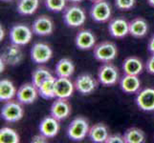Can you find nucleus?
I'll use <instances>...</instances> for the list:
<instances>
[{"label":"nucleus","mask_w":154,"mask_h":143,"mask_svg":"<svg viewBox=\"0 0 154 143\" xmlns=\"http://www.w3.org/2000/svg\"><path fill=\"white\" fill-rule=\"evenodd\" d=\"M105 143H125L124 136L121 135H109Z\"/></svg>","instance_id":"nucleus-32"},{"label":"nucleus","mask_w":154,"mask_h":143,"mask_svg":"<svg viewBox=\"0 0 154 143\" xmlns=\"http://www.w3.org/2000/svg\"><path fill=\"white\" fill-rule=\"evenodd\" d=\"M108 31L111 36L117 39L125 38L129 34V22L124 17H116L110 20Z\"/></svg>","instance_id":"nucleus-14"},{"label":"nucleus","mask_w":154,"mask_h":143,"mask_svg":"<svg viewBox=\"0 0 154 143\" xmlns=\"http://www.w3.org/2000/svg\"><path fill=\"white\" fill-rule=\"evenodd\" d=\"M52 76H53L52 73L50 72L48 68L39 66L38 68H35L33 71V73H32V83L35 87L38 88L46 79H48Z\"/></svg>","instance_id":"nucleus-28"},{"label":"nucleus","mask_w":154,"mask_h":143,"mask_svg":"<svg viewBox=\"0 0 154 143\" xmlns=\"http://www.w3.org/2000/svg\"><path fill=\"white\" fill-rule=\"evenodd\" d=\"M124 139L125 143H144L146 141V134L137 127H131L125 132Z\"/></svg>","instance_id":"nucleus-27"},{"label":"nucleus","mask_w":154,"mask_h":143,"mask_svg":"<svg viewBox=\"0 0 154 143\" xmlns=\"http://www.w3.org/2000/svg\"><path fill=\"white\" fill-rule=\"evenodd\" d=\"M1 1H3V2H10V1H12V0H1Z\"/></svg>","instance_id":"nucleus-40"},{"label":"nucleus","mask_w":154,"mask_h":143,"mask_svg":"<svg viewBox=\"0 0 154 143\" xmlns=\"http://www.w3.org/2000/svg\"><path fill=\"white\" fill-rule=\"evenodd\" d=\"M63 21L69 28H79L84 25L86 21V13L79 5L66 7L63 13Z\"/></svg>","instance_id":"nucleus-4"},{"label":"nucleus","mask_w":154,"mask_h":143,"mask_svg":"<svg viewBox=\"0 0 154 143\" xmlns=\"http://www.w3.org/2000/svg\"><path fill=\"white\" fill-rule=\"evenodd\" d=\"M146 1H147V3L149 4L151 7L154 8V0H146Z\"/></svg>","instance_id":"nucleus-39"},{"label":"nucleus","mask_w":154,"mask_h":143,"mask_svg":"<svg viewBox=\"0 0 154 143\" xmlns=\"http://www.w3.org/2000/svg\"><path fill=\"white\" fill-rule=\"evenodd\" d=\"M75 89L82 95L91 94L98 87V82L92 75L88 73H83L79 75L75 82Z\"/></svg>","instance_id":"nucleus-9"},{"label":"nucleus","mask_w":154,"mask_h":143,"mask_svg":"<svg viewBox=\"0 0 154 143\" xmlns=\"http://www.w3.org/2000/svg\"><path fill=\"white\" fill-rule=\"evenodd\" d=\"M56 97L69 98L73 95L75 91V84L69 77H57L56 79Z\"/></svg>","instance_id":"nucleus-17"},{"label":"nucleus","mask_w":154,"mask_h":143,"mask_svg":"<svg viewBox=\"0 0 154 143\" xmlns=\"http://www.w3.org/2000/svg\"><path fill=\"white\" fill-rule=\"evenodd\" d=\"M55 29L54 22L48 15H40L35 18L32 25L33 33L38 36H47L53 34Z\"/></svg>","instance_id":"nucleus-13"},{"label":"nucleus","mask_w":154,"mask_h":143,"mask_svg":"<svg viewBox=\"0 0 154 143\" xmlns=\"http://www.w3.org/2000/svg\"><path fill=\"white\" fill-rule=\"evenodd\" d=\"M6 65H7L6 61H5L3 58L0 56V72L3 73L5 71V67H6Z\"/></svg>","instance_id":"nucleus-36"},{"label":"nucleus","mask_w":154,"mask_h":143,"mask_svg":"<svg viewBox=\"0 0 154 143\" xmlns=\"http://www.w3.org/2000/svg\"><path fill=\"white\" fill-rule=\"evenodd\" d=\"M123 70L125 75L139 76L144 70V64L137 56H128L123 62Z\"/></svg>","instance_id":"nucleus-22"},{"label":"nucleus","mask_w":154,"mask_h":143,"mask_svg":"<svg viewBox=\"0 0 154 143\" xmlns=\"http://www.w3.org/2000/svg\"><path fill=\"white\" fill-rule=\"evenodd\" d=\"M17 90L10 79L4 78L0 81V101L6 102L17 97Z\"/></svg>","instance_id":"nucleus-24"},{"label":"nucleus","mask_w":154,"mask_h":143,"mask_svg":"<svg viewBox=\"0 0 154 143\" xmlns=\"http://www.w3.org/2000/svg\"><path fill=\"white\" fill-rule=\"evenodd\" d=\"M89 1H91V2H96V1H99V0H89Z\"/></svg>","instance_id":"nucleus-41"},{"label":"nucleus","mask_w":154,"mask_h":143,"mask_svg":"<svg viewBox=\"0 0 154 143\" xmlns=\"http://www.w3.org/2000/svg\"><path fill=\"white\" fill-rule=\"evenodd\" d=\"M67 0H44L45 7L51 12L60 13L66 8Z\"/></svg>","instance_id":"nucleus-30"},{"label":"nucleus","mask_w":154,"mask_h":143,"mask_svg":"<svg viewBox=\"0 0 154 143\" xmlns=\"http://www.w3.org/2000/svg\"><path fill=\"white\" fill-rule=\"evenodd\" d=\"M60 129V120H57L51 115L42 118L38 126L39 133L44 135L47 139H54L55 136H57Z\"/></svg>","instance_id":"nucleus-15"},{"label":"nucleus","mask_w":154,"mask_h":143,"mask_svg":"<svg viewBox=\"0 0 154 143\" xmlns=\"http://www.w3.org/2000/svg\"><path fill=\"white\" fill-rule=\"evenodd\" d=\"M18 100L11 99L6 101L1 108V118L8 123H15L22 119L24 115V109Z\"/></svg>","instance_id":"nucleus-2"},{"label":"nucleus","mask_w":154,"mask_h":143,"mask_svg":"<svg viewBox=\"0 0 154 143\" xmlns=\"http://www.w3.org/2000/svg\"><path fill=\"white\" fill-rule=\"evenodd\" d=\"M49 139H47V137L42 135L41 133H39L38 135H35L32 137V142L33 143H45L48 141Z\"/></svg>","instance_id":"nucleus-34"},{"label":"nucleus","mask_w":154,"mask_h":143,"mask_svg":"<svg viewBox=\"0 0 154 143\" xmlns=\"http://www.w3.org/2000/svg\"><path fill=\"white\" fill-rule=\"evenodd\" d=\"M38 95L39 94H38V87H35L32 82L24 83L17 90V99L21 104L29 105V104L34 103L35 100L38 99Z\"/></svg>","instance_id":"nucleus-10"},{"label":"nucleus","mask_w":154,"mask_h":143,"mask_svg":"<svg viewBox=\"0 0 154 143\" xmlns=\"http://www.w3.org/2000/svg\"><path fill=\"white\" fill-rule=\"evenodd\" d=\"M56 77L52 76L48 79L41 84V85L38 88V94L39 95L44 99H53L56 97Z\"/></svg>","instance_id":"nucleus-26"},{"label":"nucleus","mask_w":154,"mask_h":143,"mask_svg":"<svg viewBox=\"0 0 154 143\" xmlns=\"http://www.w3.org/2000/svg\"><path fill=\"white\" fill-rule=\"evenodd\" d=\"M147 50L149 52H151V55H154V34L149 38V40H148Z\"/></svg>","instance_id":"nucleus-35"},{"label":"nucleus","mask_w":154,"mask_h":143,"mask_svg":"<svg viewBox=\"0 0 154 143\" xmlns=\"http://www.w3.org/2000/svg\"><path fill=\"white\" fill-rule=\"evenodd\" d=\"M112 8L107 0H99L93 2L90 8V16L98 23H104L111 18Z\"/></svg>","instance_id":"nucleus-7"},{"label":"nucleus","mask_w":154,"mask_h":143,"mask_svg":"<svg viewBox=\"0 0 154 143\" xmlns=\"http://www.w3.org/2000/svg\"><path fill=\"white\" fill-rule=\"evenodd\" d=\"M1 57L6 61L7 65L17 66L23 60V52L20 49V46L11 44L4 49Z\"/></svg>","instance_id":"nucleus-18"},{"label":"nucleus","mask_w":154,"mask_h":143,"mask_svg":"<svg viewBox=\"0 0 154 143\" xmlns=\"http://www.w3.org/2000/svg\"><path fill=\"white\" fill-rule=\"evenodd\" d=\"M138 108L145 112L154 111V89L145 88L137 93L135 98Z\"/></svg>","instance_id":"nucleus-12"},{"label":"nucleus","mask_w":154,"mask_h":143,"mask_svg":"<svg viewBox=\"0 0 154 143\" xmlns=\"http://www.w3.org/2000/svg\"><path fill=\"white\" fill-rule=\"evenodd\" d=\"M95 59L102 63L112 62L118 55V48L116 44L111 41H103L93 49Z\"/></svg>","instance_id":"nucleus-3"},{"label":"nucleus","mask_w":154,"mask_h":143,"mask_svg":"<svg viewBox=\"0 0 154 143\" xmlns=\"http://www.w3.org/2000/svg\"><path fill=\"white\" fill-rule=\"evenodd\" d=\"M120 87L122 91L125 94H135L140 91L141 80L139 76L134 75H125L121 78Z\"/></svg>","instance_id":"nucleus-20"},{"label":"nucleus","mask_w":154,"mask_h":143,"mask_svg":"<svg viewBox=\"0 0 154 143\" xmlns=\"http://www.w3.org/2000/svg\"><path fill=\"white\" fill-rule=\"evenodd\" d=\"M72 113V106L67 98H57L52 103L50 115L57 120H64L70 116Z\"/></svg>","instance_id":"nucleus-11"},{"label":"nucleus","mask_w":154,"mask_h":143,"mask_svg":"<svg viewBox=\"0 0 154 143\" xmlns=\"http://www.w3.org/2000/svg\"><path fill=\"white\" fill-rule=\"evenodd\" d=\"M75 44L78 49L82 51L94 49V47L96 46V36L92 31L86 29L81 30L76 34Z\"/></svg>","instance_id":"nucleus-16"},{"label":"nucleus","mask_w":154,"mask_h":143,"mask_svg":"<svg viewBox=\"0 0 154 143\" xmlns=\"http://www.w3.org/2000/svg\"><path fill=\"white\" fill-rule=\"evenodd\" d=\"M67 1L71 2V3H74V4H77V3H79V2L83 1V0H67Z\"/></svg>","instance_id":"nucleus-38"},{"label":"nucleus","mask_w":154,"mask_h":143,"mask_svg":"<svg viewBox=\"0 0 154 143\" xmlns=\"http://www.w3.org/2000/svg\"><path fill=\"white\" fill-rule=\"evenodd\" d=\"M0 142L1 143H19L20 136L15 130L10 127L0 129Z\"/></svg>","instance_id":"nucleus-29"},{"label":"nucleus","mask_w":154,"mask_h":143,"mask_svg":"<svg viewBox=\"0 0 154 143\" xmlns=\"http://www.w3.org/2000/svg\"><path fill=\"white\" fill-rule=\"evenodd\" d=\"M109 136L108 127L103 122H99L90 127L88 137L95 143H105Z\"/></svg>","instance_id":"nucleus-19"},{"label":"nucleus","mask_w":154,"mask_h":143,"mask_svg":"<svg viewBox=\"0 0 154 143\" xmlns=\"http://www.w3.org/2000/svg\"><path fill=\"white\" fill-rule=\"evenodd\" d=\"M90 130L89 121L84 116H77L67 128V136L73 141H82L88 136Z\"/></svg>","instance_id":"nucleus-1"},{"label":"nucleus","mask_w":154,"mask_h":143,"mask_svg":"<svg viewBox=\"0 0 154 143\" xmlns=\"http://www.w3.org/2000/svg\"><path fill=\"white\" fill-rule=\"evenodd\" d=\"M148 23L143 17H136L129 22V34L135 38H143L147 34Z\"/></svg>","instance_id":"nucleus-21"},{"label":"nucleus","mask_w":154,"mask_h":143,"mask_svg":"<svg viewBox=\"0 0 154 143\" xmlns=\"http://www.w3.org/2000/svg\"><path fill=\"white\" fill-rule=\"evenodd\" d=\"M0 40H3L4 39V37H5V30H4V28H3V26L1 25V27H0Z\"/></svg>","instance_id":"nucleus-37"},{"label":"nucleus","mask_w":154,"mask_h":143,"mask_svg":"<svg viewBox=\"0 0 154 143\" xmlns=\"http://www.w3.org/2000/svg\"><path fill=\"white\" fill-rule=\"evenodd\" d=\"M53 57L52 48L43 42H36L31 49V59L35 64H45Z\"/></svg>","instance_id":"nucleus-8"},{"label":"nucleus","mask_w":154,"mask_h":143,"mask_svg":"<svg viewBox=\"0 0 154 143\" xmlns=\"http://www.w3.org/2000/svg\"><path fill=\"white\" fill-rule=\"evenodd\" d=\"M39 7V0H18L17 4V13L24 16L33 15Z\"/></svg>","instance_id":"nucleus-25"},{"label":"nucleus","mask_w":154,"mask_h":143,"mask_svg":"<svg viewBox=\"0 0 154 143\" xmlns=\"http://www.w3.org/2000/svg\"><path fill=\"white\" fill-rule=\"evenodd\" d=\"M55 73L57 77H69L70 78L75 73V65L69 58H61L57 61L55 68Z\"/></svg>","instance_id":"nucleus-23"},{"label":"nucleus","mask_w":154,"mask_h":143,"mask_svg":"<svg viewBox=\"0 0 154 143\" xmlns=\"http://www.w3.org/2000/svg\"><path fill=\"white\" fill-rule=\"evenodd\" d=\"M33 30L26 24H15L10 30L11 43L17 46H25L29 44L33 37Z\"/></svg>","instance_id":"nucleus-5"},{"label":"nucleus","mask_w":154,"mask_h":143,"mask_svg":"<svg viewBox=\"0 0 154 143\" xmlns=\"http://www.w3.org/2000/svg\"><path fill=\"white\" fill-rule=\"evenodd\" d=\"M146 69L147 73L154 75V55H150V57L148 58L146 63Z\"/></svg>","instance_id":"nucleus-33"},{"label":"nucleus","mask_w":154,"mask_h":143,"mask_svg":"<svg viewBox=\"0 0 154 143\" xmlns=\"http://www.w3.org/2000/svg\"><path fill=\"white\" fill-rule=\"evenodd\" d=\"M120 73L119 69L111 62L103 63L99 68L98 71V79L99 82L103 86L109 87L114 86L119 81Z\"/></svg>","instance_id":"nucleus-6"},{"label":"nucleus","mask_w":154,"mask_h":143,"mask_svg":"<svg viewBox=\"0 0 154 143\" xmlns=\"http://www.w3.org/2000/svg\"><path fill=\"white\" fill-rule=\"evenodd\" d=\"M136 0H115V6L120 10H129L133 9Z\"/></svg>","instance_id":"nucleus-31"}]
</instances>
